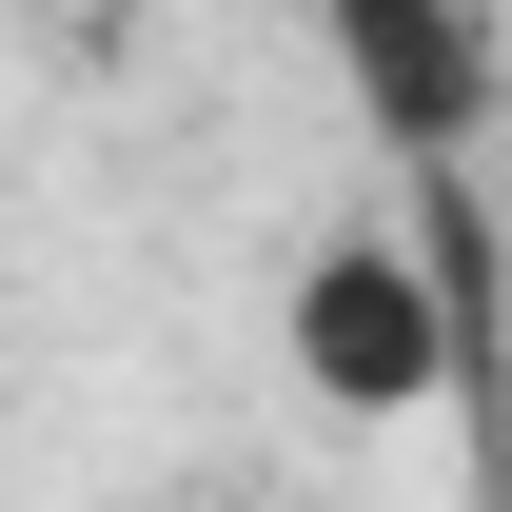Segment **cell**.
I'll list each match as a JSON object with an SVG mask.
<instances>
[{"label": "cell", "instance_id": "cell-1", "mask_svg": "<svg viewBox=\"0 0 512 512\" xmlns=\"http://www.w3.org/2000/svg\"><path fill=\"white\" fill-rule=\"evenodd\" d=\"M296 375L335 414H414L453 375V296L414 276V237H316L296 256Z\"/></svg>", "mask_w": 512, "mask_h": 512}, {"label": "cell", "instance_id": "cell-2", "mask_svg": "<svg viewBox=\"0 0 512 512\" xmlns=\"http://www.w3.org/2000/svg\"><path fill=\"white\" fill-rule=\"evenodd\" d=\"M316 20H335L355 119H375L414 178H453V158L493 138V20H473V0H316Z\"/></svg>", "mask_w": 512, "mask_h": 512}]
</instances>
